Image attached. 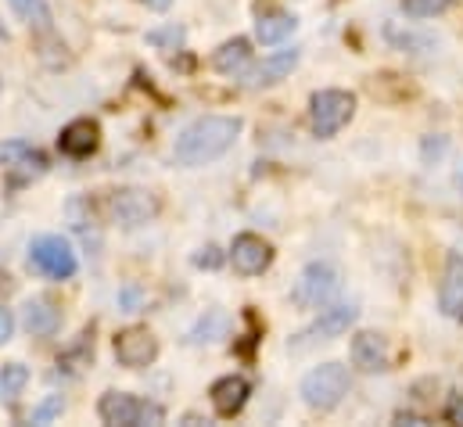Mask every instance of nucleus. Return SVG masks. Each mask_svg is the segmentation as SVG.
<instances>
[{
	"label": "nucleus",
	"instance_id": "obj_1",
	"mask_svg": "<svg viewBox=\"0 0 463 427\" xmlns=\"http://www.w3.org/2000/svg\"><path fill=\"white\" fill-rule=\"evenodd\" d=\"M241 129H244V122L237 115H205V119L191 122L180 133V140L173 147V158L184 169L209 166V162H216V158H223L231 151L237 144V137H241Z\"/></svg>",
	"mask_w": 463,
	"mask_h": 427
},
{
	"label": "nucleus",
	"instance_id": "obj_2",
	"mask_svg": "<svg viewBox=\"0 0 463 427\" xmlns=\"http://www.w3.org/2000/svg\"><path fill=\"white\" fill-rule=\"evenodd\" d=\"M298 392H302V399H306L309 410L327 413V410H335L348 395V370L342 363H324V366H317V370H309L302 377V388Z\"/></svg>",
	"mask_w": 463,
	"mask_h": 427
},
{
	"label": "nucleus",
	"instance_id": "obj_3",
	"mask_svg": "<svg viewBox=\"0 0 463 427\" xmlns=\"http://www.w3.org/2000/svg\"><path fill=\"white\" fill-rule=\"evenodd\" d=\"M29 266L47 280H69V277H76L80 259H76V251H72V244L65 237L43 233V237H36L29 244Z\"/></svg>",
	"mask_w": 463,
	"mask_h": 427
},
{
	"label": "nucleus",
	"instance_id": "obj_4",
	"mask_svg": "<svg viewBox=\"0 0 463 427\" xmlns=\"http://www.w3.org/2000/svg\"><path fill=\"white\" fill-rule=\"evenodd\" d=\"M338 288H342V277H338V270L331 262H309L298 273L291 299H295L298 309H324L327 302H335Z\"/></svg>",
	"mask_w": 463,
	"mask_h": 427
},
{
	"label": "nucleus",
	"instance_id": "obj_5",
	"mask_svg": "<svg viewBox=\"0 0 463 427\" xmlns=\"http://www.w3.org/2000/svg\"><path fill=\"white\" fill-rule=\"evenodd\" d=\"M355 115V98L348 90H317L309 101V122L317 137H335Z\"/></svg>",
	"mask_w": 463,
	"mask_h": 427
},
{
	"label": "nucleus",
	"instance_id": "obj_6",
	"mask_svg": "<svg viewBox=\"0 0 463 427\" xmlns=\"http://www.w3.org/2000/svg\"><path fill=\"white\" fill-rule=\"evenodd\" d=\"M109 209H112V219H116L118 226L137 230V226L151 223L162 205H158V198H155L151 191H144V187H118L116 195H112V202H109Z\"/></svg>",
	"mask_w": 463,
	"mask_h": 427
},
{
	"label": "nucleus",
	"instance_id": "obj_7",
	"mask_svg": "<svg viewBox=\"0 0 463 427\" xmlns=\"http://www.w3.org/2000/svg\"><path fill=\"white\" fill-rule=\"evenodd\" d=\"M116 359L126 370H144L158 359V337L147 327H126L116 334Z\"/></svg>",
	"mask_w": 463,
	"mask_h": 427
},
{
	"label": "nucleus",
	"instance_id": "obj_8",
	"mask_svg": "<svg viewBox=\"0 0 463 427\" xmlns=\"http://www.w3.org/2000/svg\"><path fill=\"white\" fill-rule=\"evenodd\" d=\"M0 166L11 173L14 184H29L47 173V155L25 140H11V144H0Z\"/></svg>",
	"mask_w": 463,
	"mask_h": 427
},
{
	"label": "nucleus",
	"instance_id": "obj_9",
	"mask_svg": "<svg viewBox=\"0 0 463 427\" xmlns=\"http://www.w3.org/2000/svg\"><path fill=\"white\" fill-rule=\"evenodd\" d=\"M269 262H273V244H269V241H262L259 233H237V237H233V244H231L233 273H241V277H259V273L269 270Z\"/></svg>",
	"mask_w": 463,
	"mask_h": 427
},
{
	"label": "nucleus",
	"instance_id": "obj_10",
	"mask_svg": "<svg viewBox=\"0 0 463 427\" xmlns=\"http://www.w3.org/2000/svg\"><path fill=\"white\" fill-rule=\"evenodd\" d=\"M58 147H61V155H69V158H90V155L101 147V126H98L94 119H72V122L61 129Z\"/></svg>",
	"mask_w": 463,
	"mask_h": 427
},
{
	"label": "nucleus",
	"instance_id": "obj_11",
	"mask_svg": "<svg viewBox=\"0 0 463 427\" xmlns=\"http://www.w3.org/2000/svg\"><path fill=\"white\" fill-rule=\"evenodd\" d=\"M295 65H298V51H295V47H291V51H277V54L262 58L259 65H248L244 83H248L251 90H259V87H273V83L288 80V76L295 72Z\"/></svg>",
	"mask_w": 463,
	"mask_h": 427
},
{
	"label": "nucleus",
	"instance_id": "obj_12",
	"mask_svg": "<svg viewBox=\"0 0 463 427\" xmlns=\"http://www.w3.org/2000/svg\"><path fill=\"white\" fill-rule=\"evenodd\" d=\"M248 395H251V384H248V377H241V374L220 377V381L213 384V392H209L213 410H216V417H223V421H231V417H237V413L244 410Z\"/></svg>",
	"mask_w": 463,
	"mask_h": 427
},
{
	"label": "nucleus",
	"instance_id": "obj_13",
	"mask_svg": "<svg viewBox=\"0 0 463 427\" xmlns=\"http://www.w3.org/2000/svg\"><path fill=\"white\" fill-rule=\"evenodd\" d=\"M355 320H359V309H355V306H331V309H324L317 320L298 334V337H302L298 345H306V341H331V337H342Z\"/></svg>",
	"mask_w": 463,
	"mask_h": 427
},
{
	"label": "nucleus",
	"instance_id": "obj_14",
	"mask_svg": "<svg viewBox=\"0 0 463 427\" xmlns=\"http://www.w3.org/2000/svg\"><path fill=\"white\" fill-rule=\"evenodd\" d=\"M352 363H355L363 374L388 370V337L377 334V330H359V334L352 337Z\"/></svg>",
	"mask_w": 463,
	"mask_h": 427
},
{
	"label": "nucleus",
	"instance_id": "obj_15",
	"mask_svg": "<svg viewBox=\"0 0 463 427\" xmlns=\"http://www.w3.org/2000/svg\"><path fill=\"white\" fill-rule=\"evenodd\" d=\"M98 417L109 427H137L140 417V399L129 392H105L98 403Z\"/></svg>",
	"mask_w": 463,
	"mask_h": 427
},
{
	"label": "nucleus",
	"instance_id": "obj_16",
	"mask_svg": "<svg viewBox=\"0 0 463 427\" xmlns=\"http://www.w3.org/2000/svg\"><path fill=\"white\" fill-rule=\"evenodd\" d=\"M22 327L33 334V337H51L58 327H61V309L51 302V299H29L22 306Z\"/></svg>",
	"mask_w": 463,
	"mask_h": 427
},
{
	"label": "nucleus",
	"instance_id": "obj_17",
	"mask_svg": "<svg viewBox=\"0 0 463 427\" xmlns=\"http://www.w3.org/2000/svg\"><path fill=\"white\" fill-rule=\"evenodd\" d=\"M439 306L446 317H463V255H449L446 273H442V288H439Z\"/></svg>",
	"mask_w": 463,
	"mask_h": 427
},
{
	"label": "nucleus",
	"instance_id": "obj_18",
	"mask_svg": "<svg viewBox=\"0 0 463 427\" xmlns=\"http://www.w3.org/2000/svg\"><path fill=\"white\" fill-rule=\"evenodd\" d=\"M248 65H251V43L244 36H233L213 54V69L220 76H241V72H248Z\"/></svg>",
	"mask_w": 463,
	"mask_h": 427
},
{
	"label": "nucleus",
	"instance_id": "obj_19",
	"mask_svg": "<svg viewBox=\"0 0 463 427\" xmlns=\"http://www.w3.org/2000/svg\"><path fill=\"white\" fill-rule=\"evenodd\" d=\"M231 334V317L223 309H209L202 320L187 330V345H216Z\"/></svg>",
	"mask_w": 463,
	"mask_h": 427
},
{
	"label": "nucleus",
	"instance_id": "obj_20",
	"mask_svg": "<svg viewBox=\"0 0 463 427\" xmlns=\"http://www.w3.org/2000/svg\"><path fill=\"white\" fill-rule=\"evenodd\" d=\"M291 33H295V14H288V11H269V14H259V22H255V36L266 47L288 40Z\"/></svg>",
	"mask_w": 463,
	"mask_h": 427
},
{
	"label": "nucleus",
	"instance_id": "obj_21",
	"mask_svg": "<svg viewBox=\"0 0 463 427\" xmlns=\"http://www.w3.org/2000/svg\"><path fill=\"white\" fill-rule=\"evenodd\" d=\"M11 4V11L29 25V29H36V33H51V7L43 4V0H7Z\"/></svg>",
	"mask_w": 463,
	"mask_h": 427
},
{
	"label": "nucleus",
	"instance_id": "obj_22",
	"mask_svg": "<svg viewBox=\"0 0 463 427\" xmlns=\"http://www.w3.org/2000/svg\"><path fill=\"white\" fill-rule=\"evenodd\" d=\"M29 384V370L25 363H4L0 366V399L4 403H14Z\"/></svg>",
	"mask_w": 463,
	"mask_h": 427
},
{
	"label": "nucleus",
	"instance_id": "obj_23",
	"mask_svg": "<svg viewBox=\"0 0 463 427\" xmlns=\"http://www.w3.org/2000/svg\"><path fill=\"white\" fill-rule=\"evenodd\" d=\"M453 0H402V11L413 18H435L442 11H449Z\"/></svg>",
	"mask_w": 463,
	"mask_h": 427
},
{
	"label": "nucleus",
	"instance_id": "obj_24",
	"mask_svg": "<svg viewBox=\"0 0 463 427\" xmlns=\"http://www.w3.org/2000/svg\"><path fill=\"white\" fill-rule=\"evenodd\" d=\"M147 43H155V47H165V51H176V43H184V29H180V25L151 29V33H147Z\"/></svg>",
	"mask_w": 463,
	"mask_h": 427
},
{
	"label": "nucleus",
	"instance_id": "obj_25",
	"mask_svg": "<svg viewBox=\"0 0 463 427\" xmlns=\"http://www.w3.org/2000/svg\"><path fill=\"white\" fill-rule=\"evenodd\" d=\"M65 410V403H61V395H51L47 403H40L36 410H33V424H47L51 417H58Z\"/></svg>",
	"mask_w": 463,
	"mask_h": 427
},
{
	"label": "nucleus",
	"instance_id": "obj_26",
	"mask_svg": "<svg viewBox=\"0 0 463 427\" xmlns=\"http://www.w3.org/2000/svg\"><path fill=\"white\" fill-rule=\"evenodd\" d=\"M165 413L158 403H140V417H137V427H147V424H162Z\"/></svg>",
	"mask_w": 463,
	"mask_h": 427
},
{
	"label": "nucleus",
	"instance_id": "obj_27",
	"mask_svg": "<svg viewBox=\"0 0 463 427\" xmlns=\"http://www.w3.org/2000/svg\"><path fill=\"white\" fill-rule=\"evenodd\" d=\"M220 262H223V255H220V248H213V244L194 255V266H202V270H216Z\"/></svg>",
	"mask_w": 463,
	"mask_h": 427
},
{
	"label": "nucleus",
	"instance_id": "obj_28",
	"mask_svg": "<svg viewBox=\"0 0 463 427\" xmlns=\"http://www.w3.org/2000/svg\"><path fill=\"white\" fill-rule=\"evenodd\" d=\"M446 155V137H435V140H424V158H442Z\"/></svg>",
	"mask_w": 463,
	"mask_h": 427
},
{
	"label": "nucleus",
	"instance_id": "obj_29",
	"mask_svg": "<svg viewBox=\"0 0 463 427\" xmlns=\"http://www.w3.org/2000/svg\"><path fill=\"white\" fill-rule=\"evenodd\" d=\"M11 334H14V317H11V309L0 306V345L11 341Z\"/></svg>",
	"mask_w": 463,
	"mask_h": 427
},
{
	"label": "nucleus",
	"instance_id": "obj_30",
	"mask_svg": "<svg viewBox=\"0 0 463 427\" xmlns=\"http://www.w3.org/2000/svg\"><path fill=\"white\" fill-rule=\"evenodd\" d=\"M446 421H449V424H463V395H453V399H449Z\"/></svg>",
	"mask_w": 463,
	"mask_h": 427
},
{
	"label": "nucleus",
	"instance_id": "obj_31",
	"mask_svg": "<svg viewBox=\"0 0 463 427\" xmlns=\"http://www.w3.org/2000/svg\"><path fill=\"white\" fill-rule=\"evenodd\" d=\"M11 291H14V280H11L7 273H0V306H4V299H7Z\"/></svg>",
	"mask_w": 463,
	"mask_h": 427
},
{
	"label": "nucleus",
	"instance_id": "obj_32",
	"mask_svg": "<svg viewBox=\"0 0 463 427\" xmlns=\"http://www.w3.org/2000/svg\"><path fill=\"white\" fill-rule=\"evenodd\" d=\"M140 4H147L151 11H169L173 7V0H140Z\"/></svg>",
	"mask_w": 463,
	"mask_h": 427
},
{
	"label": "nucleus",
	"instance_id": "obj_33",
	"mask_svg": "<svg viewBox=\"0 0 463 427\" xmlns=\"http://www.w3.org/2000/svg\"><path fill=\"white\" fill-rule=\"evenodd\" d=\"M457 184H460V191H463V166H460V173H457Z\"/></svg>",
	"mask_w": 463,
	"mask_h": 427
},
{
	"label": "nucleus",
	"instance_id": "obj_34",
	"mask_svg": "<svg viewBox=\"0 0 463 427\" xmlns=\"http://www.w3.org/2000/svg\"><path fill=\"white\" fill-rule=\"evenodd\" d=\"M0 36H4V40H7V29H4V22H0Z\"/></svg>",
	"mask_w": 463,
	"mask_h": 427
}]
</instances>
